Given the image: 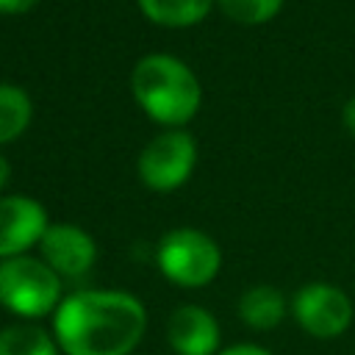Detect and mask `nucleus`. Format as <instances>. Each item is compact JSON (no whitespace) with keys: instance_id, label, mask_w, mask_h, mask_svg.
Wrapping results in <instances>:
<instances>
[{"instance_id":"obj_1","label":"nucleus","mask_w":355,"mask_h":355,"mask_svg":"<svg viewBox=\"0 0 355 355\" xmlns=\"http://www.w3.org/2000/svg\"><path fill=\"white\" fill-rule=\"evenodd\" d=\"M144 327V305L125 291L69 294L53 316L55 344L67 355H130Z\"/></svg>"},{"instance_id":"obj_2","label":"nucleus","mask_w":355,"mask_h":355,"mask_svg":"<svg viewBox=\"0 0 355 355\" xmlns=\"http://www.w3.org/2000/svg\"><path fill=\"white\" fill-rule=\"evenodd\" d=\"M133 94L139 105L164 125H183L200 105L194 72L172 55H147L133 69Z\"/></svg>"},{"instance_id":"obj_3","label":"nucleus","mask_w":355,"mask_h":355,"mask_svg":"<svg viewBox=\"0 0 355 355\" xmlns=\"http://www.w3.org/2000/svg\"><path fill=\"white\" fill-rule=\"evenodd\" d=\"M0 305L22 319H42L61 305V280L39 258L0 261Z\"/></svg>"},{"instance_id":"obj_4","label":"nucleus","mask_w":355,"mask_h":355,"mask_svg":"<svg viewBox=\"0 0 355 355\" xmlns=\"http://www.w3.org/2000/svg\"><path fill=\"white\" fill-rule=\"evenodd\" d=\"M219 263H222V255L216 241L191 227L169 230L158 244L161 272L166 275V280L186 288L211 283L219 272Z\"/></svg>"},{"instance_id":"obj_5","label":"nucleus","mask_w":355,"mask_h":355,"mask_svg":"<svg viewBox=\"0 0 355 355\" xmlns=\"http://www.w3.org/2000/svg\"><path fill=\"white\" fill-rule=\"evenodd\" d=\"M197 147L189 133L169 130L155 136L139 155V175L155 191L178 189L194 169Z\"/></svg>"},{"instance_id":"obj_6","label":"nucleus","mask_w":355,"mask_h":355,"mask_svg":"<svg viewBox=\"0 0 355 355\" xmlns=\"http://www.w3.org/2000/svg\"><path fill=\"white\" fill-rule=\"evenodd\" d=\"M291 313L305 333L316 338H336L352 322V302L336 286L308 283L294 294Z\"/></svg>"},{"instance_id":"obj_7","label":"nucleus","mask_w":355,"mask_h":355,"mask_svg":"<svg viewBox=\"0 0 355 355\" xmlns=\"http://www.w3.org/2000/svg\"><path fill=\"white\" fill-rule=\"evenodd\" d=\"M44 208L22 194H11L0 200V261L22 255L28 247L42 241L47 230Z\"/></svg>"},{"instance_id":"obj_8","label":"nucleus","mask_w":355,"mask_h":355,"mask_svg":"<svg viewBox=\"0 0 355 355\" xmlns=\"http://www.w3.org/2000/svg\"><path fill=\"white\" fill-rule=\"evenodd\" d=\"M44 263L61 277H80L94 263V241L75 225H50L39 241Z\"/></svg>"},{"instance_id":"obj_9","label":"nucleus","mask_w":355,"mask_h":355,"mask_svg":"<svg viewBox=\"0 0 355 355\" xmlns=\"http://www.w3.org/2000/svg\"><path fill=\"white\" fill-rule=\"evenodd\" d=\"M166 338L178 355H214L219 349V324L200 305H180L166 324Z\"/></svg>"},{"instance_id":"obj_10","label":"nucleus","mask_w":355,"mask_h":355,"mask_svg":"<svg viewBox=\"0 0 355 355\" xmlns=\"http://www.w3.org/2000/svg\"><path fill=\"white\" fill-rule=\"evenodd\" d=\"M239 316L247 327L255 330H272L286 316V300L272 286H252L239 300Z\"/></svg>"},{"instance_id":"obj_11","label":"nucleus","mask_w":355,"mask_h":355,"mask_svg":"<svg viewBox=\"0 0 355 355\" xmlns=\"http://www.w3.org/2000/svg\"><path fill=\"white\" fill-rule=\"evenodd\" d=\"M0 355H58V344L33 322L0 330Z\"/></svg>"},{"instance_id":"obj_12","label":"nucleus","mask_w":355,"mask_h":355,"mask_svg":"<svg viewBox=\"0 0 355 355\" xmlns=\"http://www.w3.org/2000/svg\"><path fill=\"white\" fill-rule=\"evenodd\" d=\"M211 3L214 0H139L141 11L153 22L169 25V28H183V25L200 22L211 11Z\"/></svg>"},{"instance_id":"obj_13","label":"nucleus","mask_w":355,"mask_h":355,"mask_svg":"<svg viewBox=\"0 0 355 355\" xmlns=\"http://www.w3.org/2000/svg\"><path fill=\"white\" fill-rule=\"evenodd\" d=\"M31 122V100L22 89L0 83V144L17 139Z\"/></svg>"},{"instance_id":"obj_14","label":"nucleus","mask_w":355,"mask_h":355,"mask_svg":"<svg viewBox=\"0 0 355 355\" xmlns=\"http://www.w3.org/2000/svg\"><path fill=\"white\" fill-rule=\"evenodd\" d=\"M283 0H219L222 11L241 22V25H258V22H266L269 17L277 14Z\"/></svg>"},{"instance_id":"obj_15","label":"nucleus","mask_w":355,"mask_h":355,"mask_svg":"<svg viewBox=\"0 0 355 355\" xmlns=\"http://www.w3.org/2000/svg\"><path fill=\"white\" fill-rule=\"evenodd\" d=\"M39 0H0V14H22L33 8Z\"/></svg>"},{"instance_id":"obj_16","label":"nucleus","mask_w":355,"mask_h":355,"mask_svg":"<svg viewBox=\"0 0 355 355\" xmlns=\"http://www.w3.org/2000/svg\"><path fill=\"white\" fill-rule=\"evenodd\" d=\"M219 355H272V352L263 347H255V344H236V347L222 349Z\"/></svg>"},{"instance_id":"obj_17","label":"nucleus","mask_w":355,"mask_h":355,"mask_svg":"<svg viewBox=\"0 0 355 355\" xmlns=\"http://www.w3.org/2000/svg\"><path fill=\"white\" fill-rule=\"evenodd\" d=\"M344 125H347V128L355 133V97H352V100L344 105Z\"/></svg>"},{"instance_id":"obj_18","label":"nucleus","mask_w":355,"mask_h":355,"mask_svg":"<svg viewBox=\"0 0 355 355\" xmlns=\"http://www.w3.org/2000/svg\"><path fill=\"white\" fill-rule=\"evenodd\" d=\"M6 180H8V161L0 155V189L6 186Z\"/></svg>"}]
</instances>
